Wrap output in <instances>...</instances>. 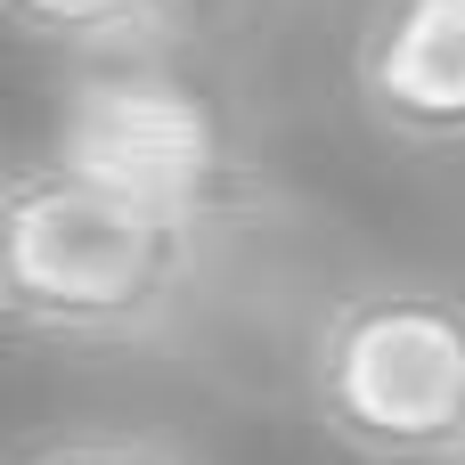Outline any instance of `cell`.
<instances>
[{"label":"cell","mask_w":465,"mask_h":465,"mask_svg":"<svg viewBox=\"0 0 465 465\" xmlns=\"http://www.w3.org/2000/svg\"><path fill=\"white\" fill-rule=\"evenodd\" d=\"M204 221L74 163L0 180V327L41 343H155L196 294Z\"/></svg>","instance_id":"cell-1"},{"label":"cell","mask_w":465,"mask_h":465,"mask_svg":"<svg viewBox=\"0 0 465 465\" xmlns=\"http://www.w3.org/2000/svg\"><path fill=\"white\" fill-rule=\"evenodd\" d=\"M311 417L360 465L465 458V319L441 286H351L311 335Z\"/></svg>","instance_id":"cell-2"},{"label":"cell","mask_w":465,"mask_h":465,"mask_svg":"<svg viewBox=\"0 0 465 465\" xmlns=\"http://www.w3.org/2000/svg\"><path fill=\"white\" fill-rule=\"evenodd\" d=\"M57 163L172 204L204 229L245 196V155L221 98L188 82L163 49H98L65 74Z\"/></svg>","instance_id":"cell-3"},{"label":"cell","mask_w":465,"mask_h":465,"mask_svg":"<svg viewBox=\"0 0 465 465\" xmlns=\"http://www.w3.org/2000/svg\"><path fill=\"white\" fill-rule=\"evenodd\" d=\"M360 114L417 155L458 147L465 131V0H376L351 49Z\"/></svg>","instance_id":"cell-4"},{"label":"cell","mask_w":465,"mask_h":465,"mask_svg":"<svg viewBox=\"0 0 465 465\" xmlns=\"http://www.w3.org/2000/svg\"><path fill=\"white\" fill-rule=\"evenodd\" d=\"M188 8L196 0H0V25L16 41L98 57V49H163L188 25Z\"/></svg>","instance_id":"cell-5"},{"label":"cell","mask_w":465,"mask_h":465,"mask_svg":"<svg viewBox=\"0 0 465 465\" xmlns=\"http://www.w3.org/2000/svg\"><path fill=\"white\" fill-rule=\"evenodd\" d=\"M16 465H188V450H172L163 433H123V425H90V433H57Z\"/></svg>","instance_id":"cell-6"}]
</instances>
